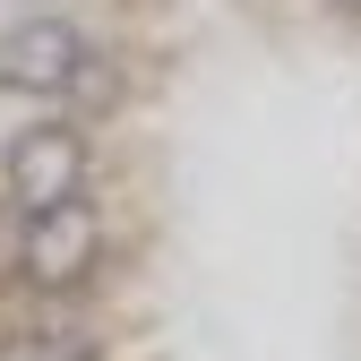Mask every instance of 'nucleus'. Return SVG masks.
<instances>
[{
	"instance_id": "4",
	"label": "nucleus",
	"mask_w": 361,
	"mask_h": 361,
	"mask_svg": "<svg viewBox=\"0 0 361 361\" xmlns=\"http://www.w3.org/2000/svg\"><path fill=\"white\" fill-rule=\"evenodd\" d=\"M61 361H86V353H61Z\"/></svg>"
},
{
	"instance_id": "1",
	"label": "nucleus",
	"mask_w": 361,
	"mask_h": 361,
	"mask_svg": "<svg viewBox=\"0 0 361 361\" xmlns=\"http://www.w3.org/2000/svg\"><path fill=\"white\" fill-rule=\"evenodd\" d=\"M9 207L18 215H52V207H69V198H86V138L69 121H35V129H18L9 138Z\"/></svg>"
},
{
	"instance_id": "2",
	"label": "nucleus",
	"mask_w": 361,
	"mask_h": 361,
	"mask_svg": "<svg viewBox=\"0 0 361 361\" xmlns=\"http://www.w3.org/2000/svg\"><path fill=\"white\" fill-rule=\"evenodd\" d=\"M95 258H104V215L69 198L52 215H26V241H18V276L35 293H78L86 276H95Z\"/></svg>"
},
{
	"instance_id": "3",
	"label": "nucleus",
	"mask_w": 361,
	"mask_h": 361,
	"mask_svg": "<svg viewBox=\"0 0 361 361\" xmlns=\"http://www.w3.org/2000/svg\"><path fill=\"white\" fill-rule=\"evenodd\" d=\"M86 78V35L69 18H26L0 35V86H18V95H69Z\"/></svg>"
}]
</instances>
